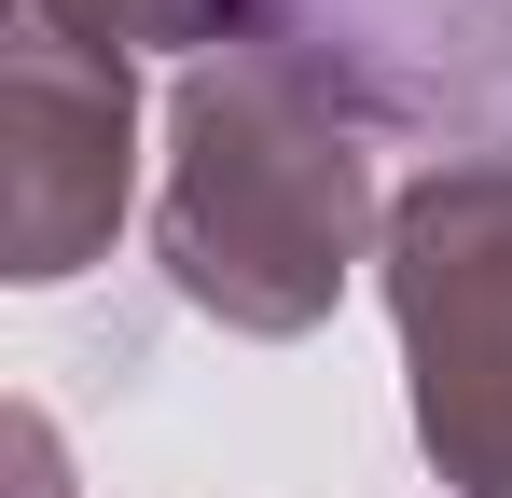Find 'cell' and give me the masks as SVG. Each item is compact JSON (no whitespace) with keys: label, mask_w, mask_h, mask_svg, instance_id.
Listing matches in <instances>:
<instances>
[{"label":"cell","mask_w":512,"mask_h":498,"mask_svg":"<svg viewBox=\"0 0 512 498\" xmlns=\"http://www.w3.org/2000/svg\"><path fill=\"white\" fill-rule=\"evenodd\" d=\"M360 249H388V194L360 153V111L305 56L236 42L167 97V194H153V263L180 305L250 346H291L346 305Z\"/></svg>","instance_id":"cell-1"},{"label":"cell","mask_w":512,"mask_h":498,"mask_svg":"<svg viewBox=\"0 0 512 498\" xmlns=\"http://www.w3.org/2000/svg\"><path fill=\"white\" fill-rule=\"evenodd\" d=\"M14 498H70V457H56V415L14 402Z\"/></svg>","instance_id":"cell-5"},{"label":"cell","mask_w":512,"mask_h":498,"mask_svg":"<svg viewBox=\"0 0 512 498\" xmlns=\"http://www.w3.org/2000/svg\"><path fill=\"white\" fill-rule=\"evenodd\" d=\"M374 263L443 498H512V153H443L402 180Z\"/></svg>","instance_id":"cell-2"},{"label":"cell","mask_w":512,"mask_h":498,"mask_svg":"<svg viewBox=\"0 0 512 498\" xmlns=\"http://www.w3.org/2000/svg\"><path fill=\"white\" fill-rule=\"evenodd\" d=\"M84 42H111V56H139V42H167V56H236V42H263L277 28V0H56Z\"/></svg>","instance_id":"cell-4"},{"label":"cell","mask_w":512,"mask_h":498,"mask_svg":"<svg viewBox=\"0 0 512 498\" xmlns=\"http://www.w3.org/2000/svg\"><path fill=\"white\" fill-rule=\"evenodd\" d=\"M139 180V70L56 0H0V263L28 291L111 263Z\"/></svg>","instance_id":"cell-3"}]
</instances>
